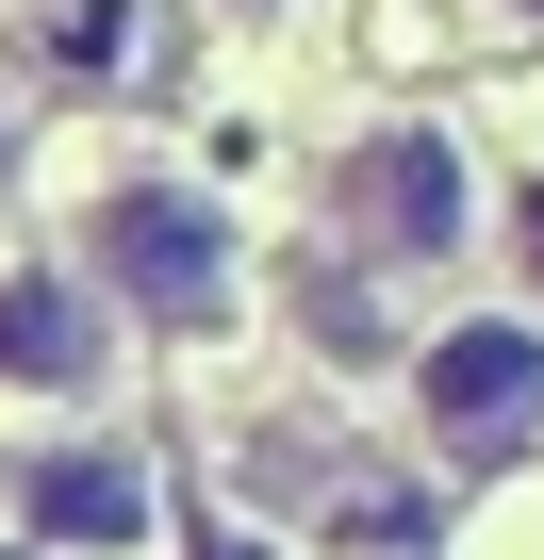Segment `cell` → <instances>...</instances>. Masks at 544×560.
Instances as JSON below:
<instances>
[{
    "mask_svg": "<svg viewBox=\"0 0 544 560\" xmlns=\"http://www.w3.org/2000/svg\"><path fill=\"white\" fill-rule=\"evenodd\" d=\"M83 264L116 280L132 314H165V330L231 314V214H215V198H182V182H116V198L83 214Z\"/></svg>",
    "mask_w": 544,
    "mask_h": 560,
    "instance_id": "1",
    "label": "cell"
},
{
    "mask_svg": "<svg viewBox=\"0 0 544 560\" xmlns=\"http://www.w3.org/2000/svg\"><path fill=\"white\" fill-rule=\"evenodd\" d=\"M331 198H347V231H363V247H396V264H445V247H462V214H478L445 132H363V149L331 165Z\"/></svg>",
    "mask_w": 544,
    "mask_h": 560,
    "instance_id": "2",
    "label": "cell"
},
{
    "mask_svg": "<svg viewBox=\"0 0 544 560\" xmlns=\"http://www.w3.org/2000/svg\"><path fill=\"white\" fill-rule=\"evenodd\" d=\"M413 396L445 445H511V429H544V330H445L413 363Z\"/></svg>",
    "mask_w": 544,
    "mask_h": 560,
    "instance_id": "3",
    "label": "cell"
},
{
    "mask_svg": "<svg viewBox=\"0 0 544 560\" xmlns=\"http://www.w3.org/2000/svg\"><path fill=\"white\" fill-rule=\"evenodd\" d=\"M0 380H34V396H83L100 380V298L83 280H0Z\"/></svg>",
    "mask_w": 544,
    "mask_h": 560,
    "instance_id": "4",
    "label": "cell"
},
{
    "mask_svg": "<svg viewBox=\"0 0 544 560\" xmlns=\"http://www.w3.org/2000/svg\"><path fill=\"white\" fill-rule=\"evenodd\" d=\"M18 511H34V544H83V560H116V544L149 527V478L67 445V462H34V478H18Z\"/></svg>",
    "mask_w": 544,
    "mask_h": 560,
    "instance_id": "5",
    "label": "cell"
},
{
    "mask_svg": "<svg viewBox=\"0 0 544 560\" xmlns=\"http://www.w3.org/2000/svg\"><path fill=\"white\" fill-rule=\"evenodd\" d=\"M34 67L50 83H116L132 67V0H34Z\"/></svg>",
    "mask_w": 544,
    "mask_h": 560,
    "instance_id": "6",
    "label": "cell"
},
{
    "mask_svg": "<svg viewBox=\"0 0 544 560\" xmlns=\"http://www.w3.org/2000/svg\"><path fill=\"white\" fill-rule=\"evenodd\" d=\"M528 280H544V198H528Z\"/></svg>",
    "mask_w": 544,
    "mask_h": 560,
    "instance_id": "7",
    "label": "cell"
},
{
    "mask_svg": "<svg viewBox=\"0 0 544 560\" xmlns=\"http://www.w3.org/2000/svg\"><path fill=\"white\" fill-rule=\"evenodd\" d=\"M0 182H18V132H0Z\"/></svg>",
    "mask_w": 544,
    "mask_h": 560,
    "instance_id": "8",
    "label": "cell"
},
{
    "mask_svg": "<svg viewBox=\"0 0 544 560\" xmlns=\"http://www.w3.org/2000/svg\"><path fill=\"white\" fill-rule=\"evenodd\" d=\"M511 18H544V0H511Z\"/></svg>",
    "mask_w": 544,
    "mask_h": 560,
    "instance_id": "9",
    "label": "cell"
},
{
    "mask_svg": "<svg viewBox=\"0 0 544 560\" xmlns=\"http://www.w3.org/2000/svg\"><path fill=\"white\" fill-rule=\"evenodd\" d=\"M247 18H264V0H247Z\"/></svg>",
    "mask_w": 544,
    "mask_h": 560,
    "instance_id": "10",
    "label": "cell"
}]
</instances>
